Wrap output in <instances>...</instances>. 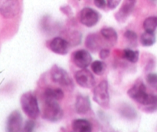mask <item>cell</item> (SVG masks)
Masks as SVG:
<instances>
[{
	"instance_id": "cell-1",
	"label": "cell",
	"mask_w": 157,
	"mask_h": 132,
	"mask_svg": "<svg viewBox=\"0 0 157 132\" xmlns=\"http://www.w3.org/2000/svg\"><path fill=\"white\" fill-rule=\"evenodd\" d=\"M127 95L135 102L144 106V110L147 112L157 111V96L147 93V87L143 82L135 83L127 91Z\"/></svg>"
},
{
	"instance_id": "cell-2",
	"label": "cell",
	"mask_w": 157,
	"mask_h": 132,
	"mask_svg": "<svg viewBox=\"0 0 157 132\" xmlns=\"http://www.w3.org/2000/svg\"><path fill=\"white\" fill-rule=\"evenodd\" d=\"M20 103L25 114L31 119H36L40 115L38 99L36 96L31 92H27L21 95Z\"/></svg>"
},
{
	"instance_id": "cell-3",
	"label": "cell",
	"mask_w": 157,
	"mask_h": 132,
	"mask_svg": "<svg viewBox=\"0 0 157 132\" xmlns=\"http://www.w3.org/2000/svg\"><path fill=\"white\" fill-rule=\"evenodd\" d=\"M64 116L62 108L58 101L54 99H44V106L42 110V119L48 122H59Z\"/></svg>"
},
{
	"instance_id": "cell-4",
	"label": "cell",
	"mask_w": 157,
	"mask_h": 132,
	"mask_svg": "<svg viewBox=\"0 0 157 132\" xmlns=\"http://www.w3.org/2000/svg\"><path fill=\"white\" fill-rule=\"evenodd\" d=\"M51 79L55 83L59 84L61 86L69 90H71L74 87L73 81L65 70L61 68L58 66L54 65L50 71Z\"/></svg>"
},
{
	"instance_id": "cell-5",
	"label": "cell",
	"mask_w": 157,
	"mask_h": 132,
	"mask_svg": "<svg viewBox=\"0 0 157 132\" xmlns=\"http://www.w3.org/2000/svg\"><path fill=\"white\" fill-rule=\"evenodd\" d=\"M93 99L97 104L103 108H108L110 105V95L108 91V82L103 80L94 88Z\"/></svg>"
},
{
	"instance_id": "cell-6",
	"label": "cell",
	"mask_w": 157,
	"mask_h": 132,
	"mask_svg": "<svg viewBox=\"0 0 157 132\" xmlns=\"http://www.w3.org/2000/svg\"><path fill=\"white\" fill-rule=\"evenodd\" d=\"M18 0H0V12L5 18H13L19 12Z\"/></svg>"
},
{
	"instance_id": "cell-7",
	"label": "cell",
	"mask_w": 157,
	"mask_h": 132,
	"mask_svg": "<svg viewBox=\"0 0 157 132\" xmlns=\"http://www.w3.org/2000/svg\"><path fill=\"white\" fill-rule=\"evenodd\" d=\"M100 14L94 9L90 7H85L81 11L79 15L80 22L86 27H93L99 21Z\"/></svg>"
},
{
	"instance_id": "cell-8",
	"label": "cell",
	"mask_w": 157,
	"mask_h": 132,
	"mask_svg": "<svg viewBox=\"0 0 157 132\" xmlns=\"http://www.w3.org/2000/svg\"><path fill=\"white\" fill-rule=\"evenodd\" d=\"M75 79L77 83L83 88L91 89L94 87L95 79L92 73L87 69H81L76 72Z\"/></svg>"
},
{
	"instance_id": "cell-9",
	"label": "cell",
	"mask_w": 157,
	"mask_h": 132,
	"mask_svg": "<svg viewBox=\"0 0 157 132\" xmlns=\"http://www.w3.org/2000/svg\"><path fill=\"white\" fill-rule=\"evenodd\" d=\"M23 119L21 113L15 110L9 116L6 122V132H22Z\"/></svg>"
},
{
	"instance_id": "cell-10",
	"label": "cell",
	"mask_w": 157,
	"mask_h": 132,
	"mask_svg": "<svg viewBox=\"0 0 157 132\" xmlns=\"http://www.w3.org/2000/svg\"><path fill=\"white\" fill-rule=\"evenodd\" d=\"M72 60L75 65L81 69H85L91 64L92 57L90 53L86 50H78L72 54Z\"/></svg>"
},
{
	"instance_id": "cell-11",
	"label": "cell",
	"mask_w": 157,
	"mask_h": 132,
	"mask_svg": "<svg viewBox=\"0 0 157 132\" xmlns=\"http://www.w3.org/2000/svg\"><path fill=\"white\" fill-rule=\"evenodd\" d=\"M48 47L55 53L59 55H65L69 51L70 44L64 38L61 37H56L50 41Z\"/></svg>"
},
{
	"instance_id": "cell-12",
	"label": "cell",
	"mask_w": 157,
	"mask_h": 132,
	"mask_svg": "<svg viewBox=\"0 0 157 132\" xmlns=\"http://www.w3.org/2000/svg\"><path fill=\"white\" fill-rule=\"evenodd\" d=\"M75 111L78 114L84 115L90 110V101L88 96L78 95L75 104Z\"/></svg>"
},
{
	"instance_id": "cell-13",
	"label": "cell",
	"mask_w": 157,
	"mask_h": 132,
	"mask_svg": "<svg viewBox=\"0 0 157 132\" xmlns=\"http://www.w3.org/2000/svg\"><path fill=\"white\" fill-rule=\"evenodd\" d=\"M71 128L74 132H92L90 122L84 119L74 120L71 123Z\"/></svg>"
},
{
	"instance_id": "cell-14",
	"label": "cell",
	"mask_w": 157,
	"mask_h": 132,
	"mask_svg": "<svg viewBox=\"0 0 157 132\" xmlns=\"http://www.w3.org/2000/svg\"><path fill=\"white\" fill-rule=\"evenodd\" d=\"M64 96V92L59 88H47L44 92V99H54L58 101L62 99Z\"/></svg>"
},
{
	"instance_id": "cell-15",
	"label": "cell",
	"mask_w": 157,
	"mask_h": 132,
	"mask_svg": "<svg viewBox=\"0 0 157 132\" xmlns=\"http://www.w3.org/2000/svg\"><path fill=\"white\" fill-rule=\"evenodd\" d=\"M101 36L108 42L114 44L117 41L118 35L116 31L112 28H104L101 30Z\"/></svg>"
},
{
	"instance_id": "cell-16",
	"label": "cell",
	"mask_w": 157,
	"mask_h": 132,
	"mask_svg": "<svg viewBox=\"0 0 157 132\" xmlns=\"http://www.w3.org/2000/svg\"><path fill=\"white\" fill-rule=\"evenodd\" d=\"M133 7H134V3L130 2H128L127 3H125L121 7L119 12H117V14L116 15V18L119 21H124L130 15V13L133 11Z\"/></svg>"
},
{
	"instance_id": "cell-17",
	"label": "cell",
	"mask_w": 157,
	"mask_h": 132,
	"mask_svg": "<svg viewBox=\"0 0 157 132\" xmlns=\"http://www.w3.org/2000/svg\"><path fill=\"white\" fill-rule=\"evenodd\" d=\"M156 35L153 32L145 31L140 37L141 44L144 47H150L156 43Z\"/></svg>"
},
{
	"instance_id": "cell-18",
	"label": "cell",
	"mask_w": 157,
	"mask_h": 132,
	"mask_svg": "<svg viewBox=\"0 0 157 132\" xmlns=\"http://www.w3.org/2000/svg\"><path fill=\"white\" fill-rule=\"evenodd\" d=\"M99 38L95 34H90L86 38L85 45L89 50L95 51L99 48Z\"/></svg>"
},
{
	"instance_id": "cell-19",
	"label": "cell",
	"mask_w": 157,
	"mask_h": 132,
	"mask_svg": "<svg viewBox=\"0 0 157 132\" xmlns=\"http://www.w3.org/2000/svg\"><path fill=\"white\" fill-rule=\"evenodd\" d=\"M143 26L145 31L154 33L157 28V16H150L146 18Z\"/></svg>"
},
{
	"instance_id": "cell-20",
	"label": "cell",
	"mask_w": 157,
	"mask_h": 132,
	"mask_svg": "<svg viewBox=\"0 0 157 132\" xmlns=\"http://www.w3.org/2000/svg\"><path fill=\"white\" fill-rule=\"evenodd\" d=\"M123 57L129 62L136 64L139 61L140 53L138 50H133L131 49H124L123 51Z\"/></svg>"
},
{
	"instance_id": "cell-21",
	"label": "cell",
	"mask_w": 157,
	"mask_h": 132,
	"mask_svg": "<svg viewBox=\"0 0 157 132\" xmlns=\"http://www.w3.org/2000/svg\"><path fill=\"white\" fill-rule=\"evenodd\" d=\"M91 70L94 73L98 76H102L106 71L107 65L104 62L101 61H95L91 64Z\"/></svg>"
},
{
	"instance_id": "cell-22",
	"label": "cell",
	"mask_w": 157,
	"mask_h": 132,
	"mask_svg": "<svg viewBox=\"0 0 157 132\" xmlns=\"http://www.w3.org/2000/svg\"><path fill=\"white\" fill-rule=\"evenodd\" d=\"M121 115L124 117L129 119H133L136 117V111L132 107L128 106V105L126 107H123L122 109H121Z\"/></svg>"
},
{
	"instance_id": "cell-23",
	"label": "cell",
	"mask_w": 157,
	"mask_h": 132,
	"mask_svg": "<svg viewBox=\"0 0 157 132\" xmlns=\"http://www.w3.org/2000/svg\"><path fill=\"white\" fill-rule=\"evenodd\" d=\"M147 82L152 88L157 90V73H149L147 76Z\"/></svg>"
},
{
	"instance_id": "cell-24",
	"label": "cell",
	"mask_w": 157,
	"mask_h": 132,
	"mask_svg": "<svg viewBox=\"0 0 157 132\" xmlns=\"http://www.w3.org/2000/svg\"><path fill=\"white\" fill-rule=\"evenodd\" d=\"M35 127V123L33 121V119L32 120H28L27 122L25 124L24 127H23L22 132H34Z\"/></svg>"
},
{
	"instance_id": "cell-25",
	"label": "cell",
	"mask_w": 157,
	"mask_h": 132,
	"mask_svg": "<svg viewBox=\"0 0 157 132\" xmlns=\"http://www.w3.org/2000/svg\"><path fill=\"white\" fill-rule=\"evenodd\" d=\"M124 37L127 40L130 41H136L137 39V35L135 31L132 30H127L124 33Z\"/></svg>"
},
{
	"instance_id": "cell-26",
	"label": "cell",
	"mask_w": 157,
	"mask_h": 132,
	"mask_svg": "<svg viewBox=\"0 0 157 132\" xmlns=\"http://www.w3.org/2000/svg\"><path fill=\"white\" fill-rule=\"evenodd\" d=\"M110 54V50L107 48H103L100 50L99 52V57L101 59L106 60L107 57H109Z\"/></svg>"
},
{
	"instance_id": "cell-27",
	"label": "cell",
	"mask_w": 157,
	"mask_h": 132,
	"mask_svg": "<svg viewBox=\"0 0 157 132\" xmlns=\"http://www.w3.org/2000/svg\"><path fill=\"white\" fill-rule=\"evenodd\" d=\"M121 2V0H107V6L109 9H114L117 7Z\"/></svg>"
},
{
	"instance_id": "cell-28",
	"label": "cell",
	"mask_w": 157,
	"mask_h": 132,
	"mask_svg": "<svg viewBox=\"0 0 157 132\" xmlns=\"http://www.w3.org/2000/svg\"><path fill=\"white\" fill-rule=\"evenodd\" d=\"M94 3L97 7L102 9L106 7V5H107V2H106V0H94Z\"/></svg>"
},
{
	"instance_id": "cell-29",
	"label": "cell",
	"mask_w": 157,
	"mask_h": 132,
	"mask_svg": "<svg viewBox=\"0 0 157 132\" xmlns=\"http://www.w3.org/2000/svg\"><path fill=\"white\" fill-rule=\"evenodd\" d=\"M128 2H133V3H135V2H136V0H127Z\"/></svg>"
},
{
	"instance_id": "cell-30",
	"label": "cell",
	"mask_w": 157,
	"mask_h": 132,
	"mask_svg": "<svg viewBox=\"0 0 157 132\" xmlns=\"http://www.w3.org/2000/svg\"><path fill=\"white\" fill-rule=\"evenodd\" d=\"M107 132H111V131H107Z\"/></svg>"
},
{
	"instance_id": "cell-31",
	"label": "cell",
	"mask_w": 157,
	"mask_h": 132,
	"mask_svg": "<svg viewBox=\"0 0 157 132\" xmlns=\"http://www.w3.org/2000/svg\"><path fill=\"white\" fill-rule=\"evenodd\" d=\"M72 132H74V131H72Z\"/></svg>"
}]
</instances>
